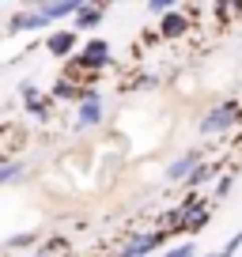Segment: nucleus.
<instances>
[{"instance_id":"nucleus-1","label":"nucleus","mask_w":242,"mask_h":257,"mask_svg":"<svg viewBox=\"0 0 242 257\" xmlns=\"http://www.w3.org/2000/svg\"><path fill=\"white\" fill-rule=\"evenodd\" d=\"M234 121H238V106L223 102V106H216V110H208V117L201 121V133H223V128H231Z\"/></svg>"},{"instance_id":"nucleus-5","label":"nucleus","mask_w":242,"mask_h":257,"mask_svg":"<svg viewBox=\"0 0 242 257\" xmlns=\"http://www.w3.org/2000/svg\"><path fill=\"white\" fill-rule=\"evenodd\" d=\"M76 8H80V0H61V4H38V16L46 19V23H53V19H65V16H76Z\"/></svg>"},{"instance_id":"nucleus-12","label":"nucleus","mask_w":242,"mask_h":257,"mask_svg":"<svg viewBox=\"0 0 242 257\" xmlns=\"http://www.w3.org/2000/svg\"><path fill=\"white\" fill-rule=\"evenodd\" d=\"M204 219H208V208H204V204H197V212H189V216H186V219H182V223H186V227H189V231H193V227H201V223H204Z\"/></svg>"},{"instance_id":"nucleus-16","label":"nucleus","mask_w":242,"mask_h":257,"mask_svg":"<svg viewBox=\"0 0 242 257\" xmlns=\"http://www.w3.org/2000/svg\"><path fill=\"white\" fill-rule=\"evenodd\" d=\"M167 257H193V246H189V242H186V246H174Z\"/></svg>"},{"instance_id":"nucleus-2","label":"nucleus","mask_w":242,"mask_h":257,"mask_svg":"<svg viewBox=\"0 0 242 257\" xmlns=\"http://www.w3.org/2000/svg\"><path fill=\"white\" fill-rule=\"evenodd\" d=\"M106 61H110V46H106L102 38L87 42V46H83V53L76 57V64H83V68H102Z\"/></svg>"},{"instance_id":"nucleus-14","label":"nucleus","mask_w":242,"mask_h":257,"mask_svg":"<svg viewBox=\"0 0 242 257\" xmlns=\"http://www.w3.org/2000/svg\"><path fill=\"white\" fill-rule=\"evenodd\" d=\"M72 95H76V87H72L68 80H61V83H57V98H72Z\"/></svg>"},{"instance_id":"nucleus-4","label":"nucleus","mask_w":242,"mask_h":257,"mask_svg":"<svg viewBox=\"0 0 242 257\" xmlns=\"http://www.w3.org/2000/svg\"><path fill=\"white\" fill-rule=\"evenodd\" d=\"M159 242H163V234H137L129 246L121 249V257H148L155 246H159Z\"/></svg>"},{"instance_id":"nucleus-6","label":"nucleus","mask_w":242,"mask_h":257,"mask_svg":"<svg viewBox=\"0 0 242 257\" xmlns=\"http://www.w3.org/2000/svg\"><path fill=\"white\" fill-rule=\"evenodd\" d=\"M46 49H49L53 57H65V53H72V49H76V31H57L53 38L46 42Z\"/></svg>"},{"instance_id":"nucleus-8","label":"nucleus","mask_w":242,"mask_h":257,"mask_svg":"<svg viewBox=\"0 0 242 257\" xmlns=\"http://www.w3.org/2000/svg\"><path fill=\"white\" fill-rule=\"evenodd\" d=\"M38 27H49L46 19L38 16V12H19V16H12V31H38Z\"/></svg>"},{"instance_id":"nucleus-7","label":"nucleus","mask_w":242,"mask_h":257,"mask_svg":"<svg viewBox=\"0 0 242 257\" xmlns=\"http://www.w3.org/2000/svg\"><path fill=\"white\" fill-rule=\"evenodd\" d=\"M193 167H197V152H189V155H182L178 163H170V167H167V178H170V182H182V178L193 174Z\"/></svg>"},{"instance_id":"nucleus-9","label":"nucleus","mask_w":242,"mask_h":257,"mask_svg":"<svg viewBox=\"0 0 242 257\" xmlns=\"http://www.w3.org/2000/svg\"><path fill=\"white\" fill-rule=\"evenodd\" d=\"M98 19H102V8H95V4H80V8H76V31L98 27Z\"/></svg>"},{"instance_id":"nucleus-10","label":"nucleus","mask_w":242,"mask_h":257,"mask_svg":"<svg viewBox=\"0 0 242 257\" xmlns=\"http://www.w3.org/2000/svg\"><path fill=\"white\" fill-rule=\"evenodd\" d=\"M186 16H174V12H170L167 19H163V34H167V38H178V34H186Z\"/></svg>"},{"instance_id":"nucleus-18","label":"nucleus","mask_w":242,"mask_h":257,"mask_svg":"<svg viewBox=\"0 0 242 257\" xmlns=\"http://www.w3.org/2000/svg\"><path fill=\"white\" fill-rule=\"evenodd\" d=\"M152 12H170V0H155V4H148Z\"/></svg>"},{"instance_id":"nucleus-15","label":"nucleus","mask_w":242,"mask_h":257,"mask_svg":"<svg viewBox=\"0 0 242 257\" xmlns=\"http://www.w3.org/2000/svg\"><path fill=\"white\" fill-rule=\"evenodd\" d=\"M204 178H208V167H193V174L186 178V182H193V185H201Z\"/></svg>"},{"instance_id":"nucleus-11","label":"nucleus","mask_w":242,"mask_h":257,"mask_svg":"<svg viewBox=\"0 0 242 257\" xmlns=\"http://www.w3.org/2000/svg\"><path fill=\"white\" fill-rule=\"evenodd\" d=\"M16 178H23V167H19V163H4V167H0V185L16 182Z\"/></svg>"},{"instance_id":"nucleus-3","label":"nucleus","mask_w":242,"mask_h":257,"mask_svg":"<svg viewBox=\"0 0 242 257\" xmlns=\"http://www.w3.org/2000/svg\"><path fill=\"white\" fill-rule=\"evenodd\" d=\"M98 117H102V102H98L95 91H87V95H83V102H80V113H76V125H80V128L98 125Z\"/></svg>"},{"instance_id":"nucleus-17","label":"nucleus","mask_w":242,"mask_h":257,"mask_svg":"<svg viewBox=\"0 0 242 257\" xmlns=\"http://www.w3.org/2000/svg\"><path fill=\"white\" fill-rule=\"evenodd\" d=\"M8 246H31V234H12Z\"/></svg>"},{"instance_id":"nucleus-13","label":"nucleus","mask_w":242,"mask_h":257,"mask_svg":"<svg viewBox=\"0 0 242 257\" xmlns=\"http://www.w3.org/2000/svg\"><path fill=\"white\" fill-rule=\"evenodd\" d=\"M238 246H242V234H234V238L227 242V246L219 249V253H208V257H231V253H234V249H238Z\"/></svg>"}]
</instances>
